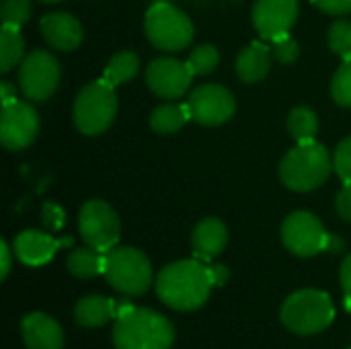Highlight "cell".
<instances>
[{
	"label": "cell",
	"instance_id": "42",
	"mask_svg": "<svg viewBox=\"0 0 351 349\" xmlns=\"http://www.w3.org/2000/svg\"><path fill=\"white\" fill-rule=\"evenodd\" d=\"M350 349H351V348H350Z\"/></svg>",
	"mask_w": 351,
	"mask_h": 349
},
{
	"label": "cell",
	"instance_id": "22",
	"mask_svg": "<svg viewBox=\"0 0 351 349\" xmlns=\"http://www.w3.org/2000/svg\"><path fill=\"white\" fill-rule=\"evenodd\" d=\"M105 269V253L93 247H80L68 255V272L78 280H90Z\"/></svg>",
	"mask_w": 351,
	"mask_h": 349
},
{
	"label": "cell",
	"instance_id": "7",
	"mask_svg": "<svg viewBox=\"0 0 351 349\" xmlns=\"http://www.w3.org/2000/svg\"><path fill=\"white\" fill-rule=\"evenodd\" d=\"M105 280L121 294L142 296L152 282V265L148 257L132 247H113L105 253Z\"/></svg>",
	"mask_w": 351,
	"mask_h": 349
},
{
	"label": "cell",
	"instance_id": "18",
	"mask_svg": "<svg viewBox=\"0 0 351 349\" xmlns=\"http://www.w3.org/2000/svg\"><path fill=\"white\" fill-rule=\"evenodd\" d=\"M226 243H228V230H226L224 222L218 220V218H206V220H202L195 226L193 237H191L193 253L202 261H210L216 255H220L224 251Z\"/></svg>",
	"mask_w": 351,
	"mask_h": 349
},
{
	"label": "cell",
	"instance_id": "36",
	"mask_svg": "<svg viewBox=\"0 0 351 349\" xmlns=\"http://www.w3.org/2000/svg\"><path fill=\"white\" fill-rule=\"evenodd\" d=\"M0 257H2V274H0V280H6V276L10 272V249H8L6 241H0Z\"/></svg>",
	"mask_w": 351,
	"mask_h": 349
},
{
	"label": "cell",
	"instance_id": "16",
	"mask_svg": "<svg viewBox=\"0 0 351 349\" xmlns=\"http://www.w3.org/2000/svg\"><path fill=\"white\" fill-rule=\"evenodd\" d=\"M70 243H72V239L56 241L53 237L39 232V230H23L14 239V253L21 263L39 267V265H45L47 261H51L60 247H66Z\"/></svg>",
	"mask_w": 351,
	"mask_h": 349
},
{
	"label": "cell",
	"instance_id": "35",
	"mask_svg": "<svg viewBox=\"0 0 351 349\" xmlns=\"http://www.w3.org/2000/svg\"><path fill=\"white\" fill-rule=\"evenodd\" d=\"M341 286H343V292H346L348 309L351 311V255L346 257V261L341 265Z\"/></svg>",
	"mask_w": 351,
	"mask_h": 349
},
{
	"label": "cell",
	"instance_id": "31",
	"mask_svg": "<svg viewBox=\"0 0 351 349\" xmlns=\"http://www.w3.org/2000/svg\"><path fill=\"white\" fill-rule=\"evenodd\" d=\"M271 53H274V60H278L280 64H292V62H296V58L300 53V47L290 35H286V37L274 41Z\"/></svg>",
	"mask_w": 351,
	"mask_h": 349
},
{
	"label": "cell",
	"instance_id": "19",
	"mask_svg": "<svg viewBox=\"0 0 351 349\" xmlns=\"http://www.w3.org/2000/svg\"><path fill=\"white\" fill-rule=\"evenodd\" d=\"M271 47L255 41L249 47H245L239 58H237V74L243 82L251 84V82H259L269 74L271 68Z\"/></svg>",
	"mask_w": 351,
	"mask_h": 349
},
{
	"label": "cell",
	"instance_id": "21",
	"mask_svg": "<svg viewBox=\"0 0 351 349\" xmlns=\"http://www.w3.org/2000/svg\"><path fill=\"white\" fill-rule=\"evenodd\" d=\"M189 119H191V113H189L187 103H185V105H179V103H165V105H158V107L152 111V115H150V128H152L156 134L169 136V134L179 132Z\"/></svg>",
	"mask_w": 351,
	"mask_h": 349
},
{
	"label": "cell",
	"instance_id": "3",
	"mask_svg": "<svg viewBox=\"0 0 351 349\" xmlns=\"http://www.w3.org/2000/svg\"><path fill=\"white\" fill-rule=\"evenodd\" d=\"M333 160L329 150L319 142H300L294 146L280 165V179L292 191H313L319 189L331 175Z\"/></svg>",
	"mask_w": 351,
	"mask_h": 349
},
{
	"label": "cell",
	"instance_id": "30",
	"mask_svg": "<svg viewBox=\"0 0 351 349\" xmlns=\"http://www.w3.org/2000/svg\"><path fill=\"white\" fill-rule=\"evenodd\" d=\"M333 169L341 177L343 185H351V136L341 140L333 154Z\"/></svg>",
	"mask_w": 351,
	"mask_h": 349
},
{
	"label": "cell",
	"instance_id": "33",
	"mask_svg": "<svg viewBox=\"0 0 351 349\" xmlns=\"http://www.w3.org/2000/svg\"><path fill=\"white\" fill-rule=\"evenodd\" d=\"M43 222L51 230H60L62 224H64V212H62V208L56 206V204H45L43 206Z\"/></svg>",
	"mask_w": 351,
	"mask_h": 349
},
{
	"label": "cell",
	"instance_id": "6",
	"mask_svg": "<svg viewBox=\"0 0 351 349\" xmlns=\"http://www.w3.org/2000/svg\"><path fill=\"white\" fill-rule=\"evenodd\" d=\"M148 41L162 51H181L193 41L191 19L171 2H154L144 19Z\"/></svg>",
	"mask_w": 351,
	"mask_h": 349
},
{
	"label": "cell",
	"instance_id": "26",
	"mask_svg": "<svg viewBox=\"0 0 351 349\" xmlns=\"http://www.w3.org/2000/svg\"><path fill=\"white\" fill-rule=\"evenodd\" d=\"M218 62H220L218 49L214 45H208V43L197 45L189 53V58H187V66H189V70H191L193 76H206V74L214 72V68L218 66Z\"/></svg>",
	"mask_w": 351,
	"mask_h": 349
},
{
	"label": "cell",
	"instance_id": "41",
	"mask_svg": "<svg viewBox=\"0 0 351 349\" xmlns=\"http://www.w3.org/2000/svg\"><path fill=\"white\" fill-rule=\"evenodd\" d=\"M41 2H60V0H41Z\"/></svg>",
	"mask_w": 351,
	"mask_h": 349
},
{
	"label": "cell",
	"instance_id": "39",
	"mask_svg": "<svg viewBox=\"0 0 351 349\" xmlns=\"http://www.w3.org/2000/svg\"><path fill=\"white\" fill-rule=\"evenodd\" d=\"M132 311H134V306H132L130 302H125V300H121V302H115V319H121V317L130 315Z\"/></svg>",
	"mask_w": 351,
	"mask_h": 349
},
{
	"label": "cell",
	"instance_id": "2",
	"mask_svg": "<svg viewBox=\"0 0 351 349\" xmlns=\"http://www.w3.org/2000/svg\"><path fill=\"white\" fill-rule=\"evenodd\" d=\"M175 329L167 317L150 309H134L130 315L115 319V349H171Z\"/></svg>",
	"mask_w": 351,
	"mask_h": 349
},
{
	"label": "cell",
	"instance_id": "11",
	"mask_svg": "<svg viewBox=\"0 0 351 349\" xmlns=\"http://www.w3.org/2000/svg\"><path fill=\"white\" fill-rule=\"evenodd\" d=\"M282 241L290 253L298 257H313L327 249L329 234L315 214L294 212L282 224Z\"/></svg>",
	"mask_w": 351,
	"mask_h": 349
},
{
	"label": "cell",
	"instance_id": "12",
	"mask_svg": "<svg viewBox=\"0 0 351 349\" xmlns=\"http://www.w3.org/2000/svg\"><path fill=\"white\" fill-rule=\"evenodd\" d=\"M187 107L193 121L202 125H220L234 115L237 101L222 84H202L189 95Z\"/></svg>",
	"mask_w": 351,
	"mask_h": 349
},
{
	"label": "cell",
	"instance_id": "20",
	"mask_svg": "<svg viewBox=\"0 0 351 349\" xmlns=\"http://www.w3.org/2000/svg\"><path fill=\"white\" fill-rule=\"evenodd\" d=\"M74 317L80 327H88V329L103 327L105 323L115 319V302L105 296H86L78 300L74 309Z\"/></svg>",
	"mask_w": 351,
	"mask_h": 349
},
{
	"label": "cell",
	"instance_id": "9",
	"mask_svg": "<svg viewBox=\"0 0 351 349\" xmlns=\"http://www.w3.org/2000/svg\"><path fill=\"white\" fill-rule=\"evenodd\" d=\"M62 78L60 62L56 56L43 49H35L21 62L19 68V86L29 101L49 99Z\"/></svg>",
	"mask_w": 351,
	"mask_h": 349
},
{
	"label": "cell",
	"instance_id": "28",
	"mask_svg": "<svg viewBox=\"0 0 351 349\" xmlns=\"http://www.w3.org/2000/svg\"><path fill=\"white\" fill-rule=\"evenodd\" d=\"M329 47L339 53L343 60L351 58V21L348 19H339L331 25L329 29Z\"/></svg>",
	"mask_w": 351,
	"mask_h": 349
},
{
	"label": "cell",
	"instance_id": "34",
	"mask_svg": "<svg viewBox=\"0 0 351 349\" xmlns=\"http://www.w3.org/2000/svg\"><path fill=\"white\" fill-rule=\"evenodd\" d=\"M335 210L337 214L351 222V185H343V189L337 193V200H335Z\"/></svg>",
	"mask_w": 351,
	"mask_h": 349
},
{
	"label": "cell",
	"instance_id": "14",
	"mask_svg": "<svg viewBox=\"0 0 351 349\" xmlns=\"http://www.w3.org/2000/svg\"><path fill=\"white\" fill-rule=\"evenodd\" d=\"M298 19V0H257L253 25L267 41H278L290 33Z\"/></svg>",
	"mask_w": 351,
	"mask_h": 349
},
{
	"label": "cell",
	"instance_id": "13",
	"mask_svg": "<svg viewBox=\"0 0 351 349\" xmlns=\"http://www.w3.org/2000/svg\"><path fill=\"white\" fill-rule=\"evenodd\" d=\"M193 74L187 66V62L175 60V58H156L150 62L146 70V84L148 88L167 101L181 99L189 86H191Z\"/></svg>",
	"mask_w": 351,
	"mask_h": 349
},
{
	"label": "cell",
	"instance_id": "1",
	"mask_svg": "<svg viewBox=\"0 0 351 349\" xmlns=\"http://www.w3.org/2000/svg\"><path fill=\"white\" fill-rule=\"evenodd\" d=\"M212 286V269L204 265L202 259L175 261L156 278L158 298L175 311H195L204 306Z\"/></svg>",
	"mask_w": 351,
	"mask_h": 349
},
{
	"label": "cell",
	"instance_id": "25",
	"mask_svg": "<svg viewBox=\"0 0 351 349\" xmlns=\"http://www.w3.org/2000/svg\"><path fill=\"white\" fill-rule=\"evenodd\" d=\"M288 130L290 136L300 142H313L319 132V117L308 107H296L288 115Z\"/></svg>",
	"mask_w": 351,
	"mask_h": 349
},
{
	"label": "cell",
	"instance_id": "17",
	"mask_svg": "<svg viewBox=\"0 0 351 349\" xmlns=\"http://www.w3.org/2000/svg\"><path fill=\"white\" fill-rule=\"evenodd\" d=\"M23 339L27 349H62L64 333L62 327L43 313L27 315L21 323Z\"/></svg>",
	"mask_w": 351,
	"mask_h": 349
},
{
	"label": "cell",
	"instance_id": "40",
	"mask_svg": "<svg viewBox=\"0 0 351 349\" xmlns=\"http://www.w3.org/2000/svg\"><path fill=\"white\" fill-rule=\"evenodd\" d=\"M343 247V241L339 239V237H333V234H329V241H327V249L329 251H339Z\"/></svg>",
	"mask_w": 351,
	"mask_h": 349
},
{
	"label": "cell",
	"instance_id": "37",
	"mask_svg": "<svg viewBox=\"0 0 351 349\" xmlns=\"http://www.w3.org/2000/svg\"><path fill=\"white\" fill-rule=\"evenodd\" d=\"M212 269V280H214V286H222L228 278H230V272L224 267V265H214L210 267Z\"/></svg>",
	"mask_w": 351,
	"mask_h": 349
},
{
	"label": "cell",
	"instance_id": "8",
	"mask_svg": "<svg viewBox=\"0 0 351 349\" xmlns=\"http://www.w3.org/2000/svg\"><path fill=\"white\" fill-rule=\"evenodd\" d=\"M78 228H80L82 241L88 247H93L101 253H107L117 245L121 224H119L117 212L107 202L88 200L80 208Z\"/></svg>",
	"mask_w": 351,
	"mask_h": 349
},
{
	"label": "cell",
	"instance_id": "4",
	"mask_svg": "<svg viewBox=\"0 0 351 349\" xmlns=\"http://www.w3.org/2000/svg\"><path fill=\"white\" fill-rule=\"evenodd\" d=\"M117 115V95L103 78L86 84L74 101L72 117L84 136H99L113 123Z\"/></svg>",
	"mask_w": 351,
	"mask_h": 349
},
{
	"label": "cell",
	"instance_id": "23",
	"mask_svg": "<svg viewBox=\"0 0 351 349\" xmlns=\"http://www.w3.org/2000/svg\"><path fill=\"white\" fill-rule=\"evenodd\" d=\"M25 41L16 27L2 25L0 29V72H10L25 58Z\"/></svg>",
	"mask_w": 351,
	"mask_h": 349
},
{
	"label": "cell",
	"instance_id": "15",
	"mask_svg": "<svg viewBox=\"0 0 351 349\" xmlns=\"http://www.w3.org/2000/svg\"><path fill=\"white\" fill-rule=\"evenodd\" d=\"M43 39L60 51L76 49L84 39L82 23L68 12H49L39 23Z\"/></svg>",
	"mask_w": 351,
	"mask_h": 349
},
{
	"label": "cell",
	"instance_id": "38",
	"mask_svg": "<svg viewBox=\"0 0 351 349\" xmlns=\"http://www.w3.org/2000/svg\"><path fill=\"white\" fill-rule=\"evenodd\" d=\"M0 88H2V105L4 103H10V101H14L16 99V95H14V88H12V84L10 82H0Z\"/></svg>",
	"mask_w": 351,
	"mask_h": 349
},
{
	"label": "cell",
	"instance_id": "24",
	"mask_svg": "<svg viewBox=\"0 0 351 349\" xmlns=\"http://www.w3.org/2000/svg\"><path fill=\"white\" fill-rule=\"evenodd\" d=\"M138 70H140V58L134 51H119L105 66L103 80L115 88V86L132 80L138 74Z\"/></svg>",
	"mask_w": 351,
	"mask_h": 349
},
{
	"label": "cell",
	"instance_id": "27",
	"mask_svg": "<svg viewBox=\"0 0 351 349\" xmlns=\"http://www.w3.org/2000/svg\"><path fill=\"white\" fill-rule=\"evenodd\" d=\"M31 10H33L31 0H4L2 6H0L2 25L21 29V27L29 21Z\"/></svg>",
	"mask_w": 351,
	"mask_h": 349
},
{
	"label": "cell",
	"instance_id": "29",
	"mask_svg": "<svg viewBox=\"0 0 351 349\" xmlns=\"http://www.w3.org/2000/svg\"><path fill=\"white\" fill-rule=\"evenodd\" d=\"M331 95L341 107H351V58H346L331 82Z\"/></svg>",
	"mask_w": 351,
	"mask_h": 349
},
{
	"label": "cell",
	"instance_id": "5",
	"mask_svg": "<svg viewBox=\"0 0 351 349\" xmlns=\"http://www.w3.org/2000/svg\"><path fill=\"white\" fill-rule=\"evenodd\" d=\"M335 319V306L329 294L321 290H300L282 306V323L298 335L325 331Z\"/></svg>",
	"mask_w": 351,
	"mask_h": 349
},
{
	"label": "cell",
	"instance_id": "32",
	"mask_svg": "<svg viewBox=\"0 0 351 349\" xmlns=\"http://www.w3.org/2000/svg\"><path fill=\"white\" fill-rule=\"evenodd\" d=\"M313 4L317 8H321L323 12L335 14V16L350 14L351 12V0H313Z\"/></svg>",
	"mask_w": 351,
	"mask_h": 349
},
{
	"label": "cell",
	"instance_id": "10",
	"mask_svg": "<svg viewBox=\"0 0 351 349\" xmlns=\"http://www.w3.org/2000/svg\"><path fill=\"white\" fill-rule=\"evenodd\" d=\"M39 134V115L27 101H10L2 105L0 142L6 150L16 152L33 144Z\"/></svg>",
	"mask_w": 351,
	"mask_h": 349
}]
</instances>
